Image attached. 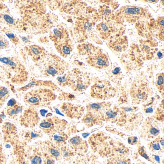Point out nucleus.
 <instances>
[{
    "mask_svg": "<svg viewBox=\"0 0 164 164\" xmlns=\"http://www.w3.org/2000/svg\"><path fill=\"white\" fill-rule=\"evenodd\" d=\"M54 94L48 90H36L27 93L25 97V101L31 105L39 106L42 103L54 99Z\"/></svg>",
    "mask_w": 164,
    "mask_h": 164,
    "instance_id": "1",
    "label": "nucleus"
},
{
    "mask_svg": "<svg viewBox=\"0 0 164 164\" xmlns=\"http://www.w3.org/2000/svg\"><path fill=\"white\" fill-rule=\"evenodd\" d=\"M115 90L107 81H99L92 88V96L100 99H107L114 96Z\"/></svg>",
    "mask_w": 164,
    "mask_h": 164,
    "instance_id": "2",
    "label": "nucleus"
},
{
    "mask_svg": "<svg viewBox=\"0 0 164 164\" xmlns=\"http://www.w3.org/2000/svg\"><path fill=\"white\" fill-rule=\"evenodd\" d=\"M19 120L21 125L29 128H33L38 123L39 118L36 112L29 109L25 112Z\"/></svg>",
    "mask_w": 164,
    "mask_h": 164,
    "instance_id": "3",
    "label": "nucleus"
},
{
    "mask_svg": "<svg viewBox=\"0 0 164 164\" xmlns=\"http://www.w3.org/2000/svg\"><path fill=\"white\" fill-rule=\"evenodd\" d=\"M87 62L92 67L100 69L106 68L109 64L107 56L102 53H98L91 56Z\"/></svg>",
    "mask_w": 164,
    "mask_h": 164,
    "instance_id": "4",
    "label": "nucleus"
},
{
    "mask_svg": "<svg viewBox=\"0 0 164 164\" xmlns=\"http://www.w3.org/2000/svg\"><path fill=\"white\" fill-rule=\"evenodd\" d=\"M100 119V116L88 112L82 119V121L88 127H91L97 124Z\"/></svg>",
    "mask_w": 164,
    "mask_h": 164,
    "instance_id": "5",
    "label": "nucleus"
},
{
    "mask_svg": "<svg viewBox=\"0 0 164 164\" xmlns=\"http://www.w3.org/2000/svg\"><path fill=\"white\" fill-rule=\"evenodd\" d=\"M54 122L51 119H47L44 120L39 124V127L45 133H50L54 128Z\"/></svg>",
    "mask_w": 164,
    "mask_h": 164,
    "instance_id": "6",
    "label": "nucleus"
},
{
    "mask_svg": "<svg viewBox=\"0 0 164 164\" xmlns=\"http://www.w3.org/2000/svg\"><path fill=\"white\" fill-rule=\"evenodd\" d=\"M161 145L162 147L164 146V140L163 138H160L152 141L149 145L150 150L152 151H158L161 150Z\"/></svg>",
    "mask_w": 164,
    "mask_h": 164,
    "instance_id": "7",
    "label": "nucleus"
},
{
    "mask_svg": "<svg viewBox=\"0 0 164 164\" xmlns=\"http://www.w3.org/2000/svg\"><path fill=\"white\" fill-rule=\"evenodd\" d=\"M2 129L3 133H5L7 134H14L15 133L16 128L13 124L8 122L4 124Z\"/></svg>",
    "mask_w": 164,
    "mask_h": 164,
    "instance_id": "8",
    "label": "nucleus"
},
{
    "mask_svg": "<svg viewBox=\"0 0 164 164\" xmlns=\"http://www.w3.org/2000/svg\"><path fill=\"white\" fill-rule=\"evenodd\" d=\"M69 143L76 149H80V147H81L83 144L82 139L79 136H76L71 138L69 141Z\"/></svg>",
    "mask_w": 164,
    "mask_h": 164,
    "instance_id": "9",
    "label": "nucleus"
},
{
    "mask_svg": "<svg viewBox=\"0 0 164 164\" xmlns=\"http://www.w3.org/2000/svg\"><path fill=\"white\" fill-rule=\"evenodd\" d=\"M125 14H129V15H138L140 14L141 13V9L138 7H130L126 8L125 10Z\"/></svg>",
    "mask_w": 164,
    "mask_h": 164,
    "instance_id": "10",
    "label": "nucleus"
},
{
    "mask_svg": "<svg viewBox=\"0 0 164 164\" xmlns=\"http://www.w3.org/2000/svg\"><path fill=\"white\" fill-rule=\"evenodd\" d=\"M22 108L21 106L15 105L14 107L9 108L7 111L8 115L10 117H13L22 112Z\"/></svg>",
    "mask_w": 164,
    "mask_h": 164,
    "instance_id": "11",
    "label": "nucleus"
},
{
    "mask_svg": "<svg viewBox=\"0 0 164 164\" xmlns=\"http://www.w3.org/2000/svg\"><path fill=\"white\" fill-rule=\"evenodd\" d=\"M163 84H164V76L163 74L159 75L158 76V80L156 82V85L159 90L160 91H163Z\"/></svg>",
    "mask_w": 164,
    "mask_h": 164,
    "instance_id": "12",
    "label": "nucleus"
},
{
    "mask_svg": "<svg viewBox=\"0 0 164 164\" xmlns=\"http://www.w3.org/2000/svg\"><path fill=\"white\" fill-rule=\"evenodd\" d=\"M8 94L9 92L6 88H0V100L2 101H5V100L7 98Z\"/></svg>",
    "mask_w": 164,
    "mask_h": 164,
    "instance_id": "13",
    "label": "nucleus"
},
{
    "mask_svg": "<svg viewBox=\"0 0 164 164\" xmlns=\"http://www.w3.org/2000/svg\"><path fill=\"white\" fill-rule=\"evenodd\" d=\"M54 139L58 142H62L67 140V136L63 134H56L54 136Z\"/></svg>",
    "mask_w": 164,
    "mask_h": 164,
    "instance_id": "14",
    "label": "nucleus"
},
{
    "mask_svg": "<svg viewBox=\"0 0 164 164\" xmlns=\"http://www.w3.org/2000/svg\"><path fill=\"white\" fill-rule=\"evenodd\" d=\"M71 50L70 46L68 45H64L61 47V51L62 53L64 55H69L71 53Z\"/></svg>",
    "mask_w": 164,
    "mask_h": 164,
    "instance_id": "15",
    "label": "nucleus"
},
{
    "mask_svg": "<svg viewBox=\"0 0 164 164\" xmlns=\"http://www.w3.org/2000/svg\"><path fill=\"white\" fill-rule=\"evenodd\" d=\"M0 61L3 63V64H7V65L12 66V67H14V66H16L15 63H14L12 61L10 60V59L6 58V57L0 58Z\"/></svg>",
    "mask_w": 164,
    "mask_h": 164,
    "instance_id": "16",
    "label": "nucleus"
},
{
    "mask_svg": "<svg viewBox=\"0 0 164 164\" xmlns=\"http://www.w3.org/2000/svg\"><path fill=\"white\" fill-rule=\"evenodd\" d=\"M106 117L110 119H113L116 117V116L117 115V112L114 111L113 110H109L106 112L105 113Z\"/></svg>",
    "mask_w": 164,
    "mask_h": 164,
    "instance_id": "17",
    "label": "nucleus"
},
{
    "mask_svg": "<svg viewBox=\"0 0 164 164\" xmlns=\"http://www.w3.org/2000/svg\"><path fill=\"white\" fill-rule=\"evenodd\" d=\"M92 50L91 46L87 44H84L81 48V52H83V54H88L90 53Z\"/></svg>",
    "mask_w": 164,
    "mask_h": 164,
    "instance_id": "18",
    "label": "nucleus"
},
{
    "mask_svg": "<svg viewBox=\"0 0 164 164\" xmlns=\"http://www.w3.org/2000/svg\"><path fill=\"white\" fill-rule=\"evenodd\" d=\"M50 153L51 155L55 158H58L60 155V153L59 150L56 149L55 148H52L50 150Z\"/></svg>",
    "mask_w": 164,
    "mask_h": 164,
    "instance_id": "19",
    "label": "nucleus"
},
{
    "mask_svg": "<svg viewBox=\"0 0 164 164\" xmlns=\"http://www.w3.org/2000/svg\"><path fill=\"white\" fill-rule=\"evenodd\" d=\"M8 43L5 39L0 38V49L6 48L7 47Z\"/></svg>",
    "mask_w": 164,
    "mask_h": 164,
    "instance_id": "20",
    "label": "nucleus"
},
{
    "mask_svg": "<svg viewBox=\"0 0 164 164\" xmlns=\"http://www.w3.org/2000/svg\"><path fill=\"white\" fill-rule=\"evenodd\" d=\"M58 72V70L54 67H51V68H48V69L47 70V73L50 75H55L56 74H57Z\"/></svg>",
    "mask_w": 164,
    "mask_h": 164,
    "instance_id": "21",
    "label": "nucleus"
},
{
    "mask_svg": "<svg viewBox=\"0 0 164 164\" xmlns=\"http://www.w3.org/2000/svg\"><path fill=\"white\" fill-rule=\"evenodd\" d=\"M68 77L67 78L66 76H61V77H59L57 78V80H58V82L59 83H61V84H66V83H68Z\"/></svg>",
    "mask_w": 164,
    "mask_h": 164,
    "instance_id": "22",
    "label": "nucleus"
},
{
    "mask_svg": "<svg viewBox=\"0 0 164 164\" xmlns=\"http://www.w3.org/2000/svg\"><path fill=\"white\" fill-rule=\"evenodd\" d=\"M5 161H6V158L2 153V147L1 145H0V164H5Z\"/></svg>",
    "mask_w": 164,
    "mask_h": 164,
    "instance_id": "23",
    "label": "nucleus"
},
{
    "mask_svg": "<svg viewBox=\"0 0 164 164\" xmlns=\"http://www.w3.org/2000/svg\"><path fill=\"white\" fill-rule=\"evenodd\" d=\"M31 164H42V160L40 157L36 156L31 160Z\"/></svg>",
    "mask_w": 164,
    "mask_h": 164,
    "instance_id": "24",
    "label": "nucleus"
},
{
    "mask_svg": "<svg viewBox=\"0 0 164 164\" xmlns=\"http://www.w3.org/2000/svg\"><path fill=\"white\" fill-rule=\"evenodd\" d=\"M138 142V138L136 137H130L128 138V143L131 145H136Z\"/></svg>",
    "mask_w": 164,
    "mask_h": 164,
    "instance_id": "25",
    "label": "nucleus"
},
{
    "mask_svg": "<svg viewBox=\"0 0 164 164\" xmlns=\"http://www.w3.org/2000/svg\"><path fill=\"white\" fill-rule=\"evenodd\" d=\"M139 152L140 154H141L142 157L145 158L146 159L150 160L149 157L148 156L147 154H146V152H145V150L143 149V147L140 148V149H139Z\"/></svg>",
    "mask_w": 164,
    "mask_h": 164,
    "instance_id": "26",
    "label": "nucleus"
},
{
    "mask_svg": "<svg viewBox=\"0 0 164 164\" xmlns=\"http://www.w3.org/2000/svg\"><path fill=\"white\" fill-rule=\"evenodd\" d=\"M54 35H55V37L57 39H61L62 36V32L59 30H57V29H55L54 31Z\"/></svg>",
    "mask_w": 164,
    "mask_h": 164,
    "instance_id": "27",
    "label": "nucleus"
},
{
    "mask_svg": "<svg viewBox=\"0 0 164 164\" xmlns=\"http://www.w3.org/2000/svg\"><path fill=\"white\" fill-rule=\"evenodd\" d=\"M16 104H17V102H16L15 100L14 99H11L8 102L7 105L10 108H12V107H13L15 106Z\"/></svg>",
    "mask_w": 164,
    "mask_h": 164,
    "instance_id": "28",
    "label": "nucleus"
},
{
    "mask_svg": "<svg viewBox=\"0 0 164 164\" xmlns=\"http://www.w3.org/2000/svg\"><path fill=\"white\" fill-rule=\"evenodd\" d=\"M4 19H5V20L8 23H9V24H13L14 20L12 18L10 17L9 15H7V14H6L4 16Z\"/></svg>",
    "mask_w": 164,
    "mask_h": 164,
    "instance_id": "29",
    "label": "nucleus"
},
{
    "mask_svg": "<svg viewBox=\"0 0 164 164\" xmlns=\"http://www.w3.org/2000/svg\"><path fill=\"white\" fill-rule=\"evenodd\" d=\"M101 29L102 30V31H103L105 32H106V33H107V32L109 31V27H108V26H107L105 24H104V23L102 24V25H101Z\"/></svg>",
    "mask_w": 164,
    "mask_h": 164,
    "instance_id": "30",
    "label": "nucleus"
},
{
    "mask_svg": "<svg viewBox=\"0 0 164 164\" xmlns=\"http://www.w3.org/2000/svg\"><path fill=\"white\" fill-rule=\"evenodd\" d=\"M121 70V68H119V67H117V68H116L112 71V73H113V74L114 75H117L120 72Z\"/></svg>",
    "mask_w": 164,
    "mask_h": 164,
    "instance_id": "31",
    "label": "nucleus"
},
{
    "mask_svg": "<svg viewBox=\"0 0 164 164\" xmlns=\"http://www.w3.org/2000/svg\"><path fill=\"white\" fill-rule=\"evenodd\" d=\"M32 51L33 53L35 54V55H37V54H39V50L38 49L35 48V47H33L31 48Z\"/></svg>",
    "mask_w": 164,
    "mask_h": 164,
    "instance_id": "32",
    "label": "nucleus"
},
{
    "mask_svg": "<svg viewBox=\"0 0 164 164\" xmlns=\"http://www.w3.org/2000/svg\"><path fill=\"white\" fill-rule=\"evenodd\" d=\"M128 164V163L124 160H119L117 162V164Z\"/></svg>",
    "mask_w": 164,
    "mask_h": 164,
    "instance_id": "33",
    "label": "nucleus"
},
{
    "mask_svg": "<svg viewBox=\"0 0 164 164\" xmlns=\"http://www.w3.org/2000/svg\"><path fill=\"white\" fill-rule=\"evenodd\" d=\"M47 111L45 110L44 109H42L41 110H40L39 111V113L41 114V115H42L43 117H44L45 116V114L47 113Z\"/></svg>",
    "mask_w": 164,
    "mask_h": 164,
    "instance_id": "34",
    "label": "nucleus"
},
{
    "mask_svg": "<svg viewBox=\"0 0 164 164\" xmlns=\"http://www.w3.org/2000/svg\"><path fill=\"white\" fill-rule=\"evenodd\" d=\"M46 164H55V162L51 159H48L46 161Z\"/></svg>",
    "mask_w": 164,
    "mask_h": 164,
    "instance_id": "35",
    "label": "nucleus"
},
{
    "mask_svg": "<svg viewBox=\"0 0 164 164\" xmlns=\"http://www.w3.org/2000/svg\"><path fill=\"white\" fill-rule=\"evenodd\" d=\"M158 56L159 57V59H160V58H162L163 56V54H162V53H161V52H158Z\"/></svg>",
    "mask_w": 164,
    "mask_h": 164,
    "instance_id": "36",
    "label": "nucleus"
},
{
    "mask_svg": "<svg viewBox=\"0 0 164 164\" xmlns=\"http://www.w3.org/2000/svg\"><path fill=\"white\" fill-rule=\"evenodd\" d=\"M155 160H156L157 161H158V162L159 161V157H158V156H155Z\"/></svg>",
    "mask_w": 164,
    "mask_h": 164,
    "instance_id": "37",
    "label": "nucleus"
}]
</instances>
